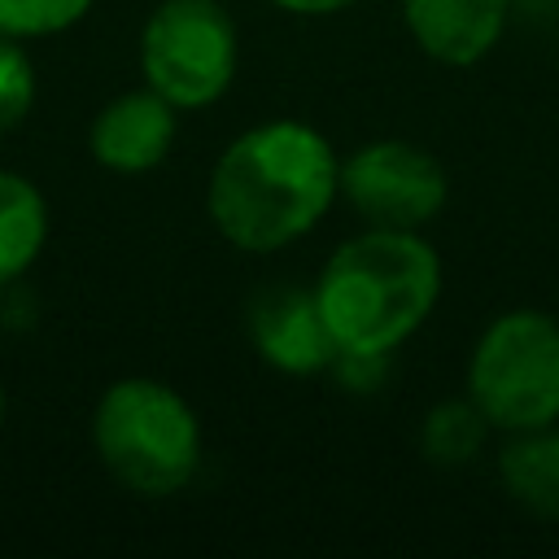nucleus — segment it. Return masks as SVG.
<instances>
[{
    "instance_id": "f257e3e1",
    "label": "nucleus",
    "mask_w": 559,
    "mask_h": 559,
    "mask_svg": "<svg viewBox=\"0 0 559 559\" xmlns=\"http://www.w3.org/2000/svg\"><path fill=\"white\" fill-rule=\"evenodd\" d=\"M341 201V157L301 118L245 127L205 179V214L236 253H280L310 236Z\"/></svg>"
},
{
    "instance_id": "f03ea898",
    "label": "nucleus",
    "mask_w": 559,
    "mask_h": 559,
    "mask_svg": "<svg viewBox=\"0 0 559 559\" xmlns=\"http://www.w3.org/2000/svg\"><path fill=\"white\" fill-rule=\"evenodd\" d=\"M310 288L336 358H389L437 310L441 258L424 231L362 227L328 253Z\"/></svg>"
},
{
    "instance_id": "7ed1b4c3",
    "label": "nucleus",
    "mask_w": 559,
    "mask_h": 559,
    "mask_svg": "<svg viewBox=\"0 0 559 559\" xmlns=\"http://www.w3.org/2000/svg\"><path fill=\"white\" fill-rule=\"evenodd\" d=\"M92 450L127 493L175 498L197 480L205 437L192 402L175 384L122 376L96 397Z\"/></svg>"
},
{
    "instance_id": "20e7f679",
    "label": "nucleus",
    "mask_w": 559,
    "mask_h": 559,
    "mask_svg": "<svg viewBox=\"0 0 559 559\" xmlns=\"http://www.w3.org/2000/svg\"><path fill=\"white\" fill-rule=\"evenodd\" d=\"M467 397L493 432L559 424V319L537 306L489 319L467 354Z\"/></svg>"
},
{
    "instance_id": "39448f33",
    "label": "nucleus",
    "mask_w": 559,
    "mask_h": 559,
    "mask_svg": "<svg viewBox=\"0 0 559 559\" xmlns=\"http://www.w3.org/2000/svg\"><path fill=\"white\" fill-rule=\"evenodd\" d=\"M240 70V35L218 0H162L140 31V74L179 114L210 109Z\"/></svg>"
},
{
    "instance_id": "423d86ee",
    "label": "nucleus",
    "mask_w": 559,
    "mask_h": 559,
    "mask_svg": "<svg viewBox=\"0 0 559 559\" xmlns=\"http://www.w3.org/2000/svg\"><path fill=\"white\" fill-rule=\"evenodd\" d=\"M341 201L362 227L424 231L450 201V175L424 144L384 135L341 157Z\"/></svg>"
},
{
    "instance_id": "0eeeda50",
    "label": "nucleus",
    "mask_w": 559,
    "mask_h": 559,
    "mask_svg": "<svg viewBox=\"0 0 559 559\" xmlns=\"http://www.w3.org/2000/svg\"><path fill=\"white\" fill-rule=\"evenodd\" d=\"M245 332L253 354L280 376H319L332 371L336 345L319 314L314 288L271 284L258 288L245 306Z\"/></svg>"
},
{
    "instance_id": "6e6552de",
    "label": "nucleus",
    "mask_w": 559,
    "mask_h": 559,
    "mask_svg": "<svg viewBox=\"0 0 559 559\" xmlns=\"http://www.w3.org/2000/svg\"><path fill=\"white\" fill-rule=\"evenodd\" d=\"M175 135H179V109L144 83L109 96L96 109L87 127V153L96 157V166L114 175H148L170 157Z\"/></svg>"
},
{
    "instance_id": "1a4fd4ad",
    "label": "nucleus",
    "mask_w": 559,
    "mask_h": 559,
    "mask_svg": "<svg viewBox=\"0 0 559 559\" xmlns=\"http://www.w3.org/2000/svg\"><path fill=\"white\" fill-rule=\"evenodd\" d=\"M411 44L450 70L485 61L507 35L511 0H397Z\"/></svg>"
},
{
    "instance_id": "9d476101",
    "label": "nucleus",
    "mask_w": 559,
    "mask_h": 559,
    "mask_svg": "<svg viewBox=\"0 0 559 559\" xmlns=\"http://www.w3.org/2000/svg\"><path fill=\"white\" fill-rule=\"evenodd\" d=\"M498 480L520 511L559 524V424L507 432L498 450Z\"/></svg>"
},
{
    "instance_id": "9b49d317",
    "label": "nucleus",
    "mask_w": 559,
    "mask_h": 559,
    "mask_svg": "<svg viewBox=\"0 0 559 559\" xmlns=\"http://www.w3.org/2000/svg\"><path fill=\"white\" fill-rule=\"evenodd\" d=\"M48 227L52 214L44 192L17 170H0V288L22 280L39 262Z\"/></svg>"
},
{
    "instance_id": "f8f14e48",
    "label": "nucleus",
    "mask_w": 559,
    "mask_h": 559,
    "mask_svg": "<svg viewBox=\"0 0 559 559\" xmlns=\"http://www.w3.org/2000/svg\"><path fill=\"white\" fill-rule=\"evenodd\" d=\"M493 437V424L485 419V411L463 393V397H441L424 424H419V450L428 463L437 467H467L485 454Z\"/></svg>"
},
{
    "instance_id": "ddd939ff",
    "label": "nucleus",
    "mask_w": 559,
    "mask_h": 559,
    "mask_svg": "<svg viewBox=\"0 0 559 559\" xmlns=\"http://www.w3.org/2000/svg\"><path fill=\"white\" fill-rule=\"evenodd\" d=\"M96 0H0V35L13 39H48L79 26Z\"/></svg>"
},
{
    "instance_id": "4468645a",
    "label": "nucleus",
    "mask_w": 559,
    "mask_h": 559,
    "mask_svg": "<svg viewBox=\"0 0 559 559\" xmlns=\"http://www.w3.org/2000/svg\"><path fill=\"white\" fill-rule=\"evenodd\" d=\"M35 66L22 48V39L0 35V135L17 131L26 122V114L35 109Z\"/></svg>"
},
{
    "instance_id": "2eb2a0df",
    "label": "nucleus",
    "mask_w": 559,
    "mask_h": 559,
    "mask_svg": "<svg viewBox=\"0 0 559 559\" xmlns=\"http://www.w3.org/2000/svg\"><path fill=\"white\" fill-rule=\"evenodd\" d=\"M275 4L280 13H293V17H332V13H345L362 0H266Z\"/></svg>"
},
{
    "instance_id": "dca6fc26",
    "label": "nucleus",
    "mask_w": 559,
    "mask_h": 559,
    "mask_svg": "<svg viewBox=\"0 0 559 559\" xmlns=\"http://www.w3.org/2000/svg\"><path fill=\"white\" fill-rule=\"evenodd\" d=\"M0 424H4V384H0Z\"/></svg>"
}]
</instances>
